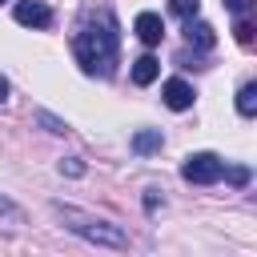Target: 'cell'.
Listing matches in <instances>:
<instances>
[{
  "instance_id": "7a4b0ae2",
  "label": "cell",
  "mask_w": 257,
  "mask_h": 257,
  "mask_svg": "<svg viewBox=\"0 0 257 257\" xmlns=\"http://www.w3.org/2000/svg\"><path fill=\"white\" fill-rule=\"evenodd\" d=\"M56 213H60V217L68 221V229L80 233L84 241H96V245H108V249H124V245H128L124 229H116V225H108V221H96V217H88V213H80V209H68V205H56Z\"/></svg>"
},
{
  "instance_id": "ac0fdd59",
  "label": "cell",
  "mask_w": 257,
  "mask_h": 257,
  "mask_svg": "<svg viewBox=\"0 0 257 257\" xmlns=\"http://www.w3.org/2000/svg\"><path fill=\"white\" fill-rule=\"evenodd\" d=\"M157 205H161V197L149 189V197H145V209H149V213H157Z\"/></svg>"
},
{
  "instance_id": "ba28073f",
  "label": "cell",
  "mask_w": 257,
  "mask_h": 257,
  "mask_svg": "<svg viewBox=\"0 0 257 257\" xmlns=\"http://www.w3.org/2000/svg\"><path fill=\"white\" fill-rule=\"evenodd\" d=\"M157 72H161V60H157V56H149V52H145V56H137V60H133V80H137V84H153V80H157Z\"/></svg>"
},
{
  "instance_id": "d6986e66",
  "label": "cell",
  "mask_w": 257,
  "mask_h": 257,
  "mask_svg": "<svg viewBox=\"0 0 257 257\" xmlns=\"http://www.w3.org/2000/svg\"><path fill=\"white\" fill-rule=\"evenodd\" d=\"M8 213H12V201H8L4 193H0V217H8Z\"/></svg>"
},
{
  "instance_id": "8992f818",
  "label": "cell",
  "mask_w": 257,
  "mask_h": 257,
  "mask_svg": "<svg viewBox=\"0 0 257 257\" xmlns=\"http://www.w3.org/2000/svg\"><path fill=\"white\" fill-rule=\"evenodd\" d=\"M133 32H137V40L141 44H161V36H165V20L157 16V12H141L137 20H133Z\"/></svg>"
},
{
  "instance_id": "5b68a950",
  "label": "cell",
  "mask_w": 257,
  "mask_h": 257,
  "mask_svg": "<svg viewBox=\"0 0 257 257\" xmlns=\"http://www.w3.org/2000/svg\"><path fill=\"white\" fill-rule=\"evenodd\" d=\"M161 92H165V104H169L173 112H185V108H193V96H197V92H193V84H189V80H181V76L165 80V88H161Z\"/></svg>"
},
{
  "instance_id": "277c9868",
  "label": "cell",
  "mask_w": 257,
  "mask_h": 257,
  "mask_svg": "<svg viewBox=\"0 0 257 257\" xmlns=\"http://www.w3.org/2000/svg\"><path fill=\"white\" fill-rule=\"evenodd\" d=\"M12 16H16V24H24V28H52V20H56L52 8L40 4V0H20Z\"/></svg>"
},
{
  "instance_id": "ffe728a7",
  "label": "cell",
  "mask_w": 257,
  "mask_h": 257,
  "mask_svg": "<svg viewBox=\"0 0 257 257\" xmlns=\"http://www.w3.org/2000/svg\"><path fill=\"white\" fill-rule=\"evenodd\" d=\"M4 100H8V80L0 76V104H4Z\"/></svg>"
},
{
  "instance_id": "52a82bcc",
  "label": "cell",
  "mask_w": 257,
  "mask_h": 257,
  "mask_svg": "<svg viewBox=\"0 0 257 257\" xmlns=\"http://www.w3.org/2000/svg\"><path fill=\"white\" fill-rule=\"evenodd\" d=\"M185 36H189V44L193 48H201V52H209L213 44H217V32H213V24H205V20H185Z\"/></svg>"
},
{
  "instance_id": "2e32d148",
  "label": "cell",
  "mask_w": 257,
  "mask_h": 257,
  "mask_svg": "<svg viewBox=\"0 0 257 257\" xmlns=\"http://www.w3.org/2000/svg\"><path fill=\"white\" fill-rule=\"evenodd\" d=\"M221 177H229V181H233L237 189H241V185H249V169H241V165H237V169H225Z\"/></svg>"
},
{
  "instance_id": "44dd1931",
  "label": "cell",
  "mask_w": 257,
  "mask_h": 257,
  "mask_svg": "<svg viewBox=\"0 0 257 257\" xmlns=\"http://www.w3.org/2000/svg\"><path fill=\"white\" fill-rule=\"evenodd\" d=\"M0 4H4V0H0Z\"/></svg>"
},
{
  "instance_id": "30bf717a",
  "label": "cell",
  "mask_w": 257,
  "mask_h": 257,
  "mask_svg": "<svg viewBox=\"0 0 257 257\" xmlns=\"http://www.w3.org/2000/svg\"><path fill=\"white\" fill-rule=\"evenodd\" d=\"M237 112H241V116H253V112H257V84H253V80L237 88Z\"/></svg>"
},
{
  "instance_id": "7c38bea8",
  "label": "cell",
  "mask_w": 257,
  "mask_h": 257,
  "mask_svg": "<svg viewBox=\"0 0 257 257\" xmlns=\"http://www.w3.org/2000/svg\"><path fill=\"white\" fill-rule=\"evenodd\" d=\"M177 64H181V68H209V64H205V56H201V52H189V48H181V52H177Z\"/></svg>"
},
{
  "instance_id": "5bb4252c",
  "label": "cell",
  "mask_w": 257,
  "mask_h": 257,
  "mask_svg": "<svg viewBox=\"0 0 257 257\" xmlns=\"http://www.w3.org/2000/svg\"><path fill=\"white\" fill-rule=\"evenodd\" d=\"M233 36H237L241 48H249V44H253V24H249V20H237V24H233Z\"/></svg>"
},
{
  "instance_id": "6da1fadb",
  "label": "cell",
  "mask_w": 257,
  "mask_h": 257,
  "mask_svg": "<svg viewBox=\"0 0 257 257\" xmlns=\"http://www.w3.org/2000/svg\"><path fill=\"white\" fill-rule=\"evenodd\" d=\"M72 52H76V64L88 72V76H112L116 72V60H120V28H116V16L108 8H96V12H84L76 36H72Z\"/></svg>"
},
{
  "instance_id": "9a60e30c",
  "label": "cell",
  "mask_w": 257,
  "mask_h": 257,
  "mask_svg": "<svg viewBox=\"0 0 257 257\" xmlns=\"http://www.w3.org/2000/svg\"><path fill=\"white\" fill-rule=\"evenodd\" d=\"M60 173H68V177H84V165H80V157H68V161H60Z\"/></svg>"
},
{
  "instance_id": "8fae6325",
  "label": "cell",
  "mask_w": 257,
  "mask_h": 257,
  "mask_svg": "<svg viewBox=\"0 0 257 257\" xmlns=\"http://www.w3.org/2000/svg\"><path fill=\"white\" fill-rule=\"evenodd\" d=\"M169 12L181 16V20H193L201 12V0H169Z\"/></svg>"
},
{
  "instance_id": "e0dca14e",
  "label": "cell",
  "mask_w": 257,
  "mask_h": 257,
  "mask_svg": "<svg viewBox=\"0 0 257 257\" xmlns=\"http://www.w3.org/2000/svg\"><path fill=\"white\" fill-rule=\"evenodd\" d=\"M225 8H229V12H237V16H241V12H245V8H249V0H225Z\"/></svg>"
},
{
  "instance_id": "9c48e42d",
  "label": "cell",
  "mask_w": 257,
  "mask_h": 257,
  "mask_svg": "<svg viewBox=\"0 0 257 257\" xmlns=\"http://www.w3.org/2000/svg\"><path fill=\"white\" fill-rule=\"evenodd\" d=\"M161 145H165L161 128H145V133H137V137H133V153H137V157H149V153H157Z\"/></svg>"
},
{
  "instance_id": "3957f363",
  "label": "cell",
  "mask_w": 257,
  "mask_h": 257,
  "mask_svg": "<svg viewBox=\"0 0 257 257\" xmlns=\"http://www.w3.org/2000/svg\"><path fill=\"white\" fill-rule=\"evenodd\" d=\"M225 173V161L217 153H189L185 165H181V177L193 181V185H217Z\"/></svg>"
},
{
  "instance_id": "4fadbf2b",
  "label": "cell",
  "mask_w": 257,
  "mask_h": 257,
  "mask_svg": "<svg viewBox=\"0 0 257 257\" xmlns=\"http://www.w3.org/2000/svg\"><path fill=\"white\" fill-rule=\"evenodd\" d=\"M36 124H44V128H48V133H56V137H60V133H68V124H64V120H56V116H52V112H44V108L36 112Z\"/></svg>"
}]
</instances>
